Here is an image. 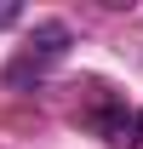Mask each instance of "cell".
<instances>
[{
	"label": "cell",
	"instance_id": "6da1fadb",
	"mask_svg": "<svg viewBox=\"0 0 143 149\" xmlns=\"http://www.w3.org/2000/svg\"><path fill=\"white\" fill-rule=\"evenodd\" d=\"M74 120L103 138L115 149H143V109L126 103V92L103 86V80H80V103H74Z\"/></svg>",
	"mask_w": 143,
	"mask_h": 149
},
{
	"label": "cell",
	"instance_id": "7a4b0ae2",
	"mask_svg": "<svg viewBox=\"0 0 143 149\" xmlns=\"http://www.w3.org/2000/svg\"><path fill=\"white\" fill-rule=\"evenodd\" d=\"M69 46H74V29L63 17H40L29 35H23V46L12 52V63H6V86H17V92H29V86H40L46 74L69 57Z\"/></svg>",
	"mask_w": 143,
	"mask_h": 149
},
{
	"label": "cell",
	"instance_id": "3957f363",
	"mask_svg": "<svg viewBox=\"0 0 143 149\" xmlns=\"http://www.w3.org/2000/svg\"><path fill=\"white\" fill-rule=\"evenodd\" d=\"M17 17H23V6H12V0H6V6H0V29H12Z\"/></svg>",
	"mask_w": 143,
	"mask_h": 149
}]
</instances>
